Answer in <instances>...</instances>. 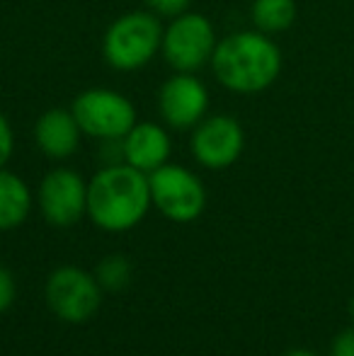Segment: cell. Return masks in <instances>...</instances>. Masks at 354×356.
Instances as JSON below:
<instances>
[{
  "mask_svg": "<svg viewBox=\"0 0 354 356\" xmlns=\"http://www.w3.org/2000/svg\"><path fill=\"white\" fill-rule=\"evenodd\" d=\"M32 211V192L15 172L0 168V230H13Z\"/></svg>",
  "mask_w": 354,
  "mask_h": 356,
  "instance_id": "cell-13",
  "label": "cell"
},
{
  "mask_svg": "<svg viewBox=\"0 0 354 356\" xmlns=\"http://www.w3.org/2000/svg\"><path fill=\"white\" fill-rule=\"evenodd\" d=\"M296 0H252L250 17L255 29L265 34L287 32L296 22Z\"/></svg>",
  "mask_w": 354,
  "mask_h": 356,
  "instance_id": "cell-14",
  "label": "cell"
},
{
  "mask_svg": "<svg viewBox=\"0 0 354 356\" xmlns=\"http://www.w3.org/2000/svg\"><path fill=\"white\" fill-rule=\"evenodd\" d=\"M15 296H17V286H15V279L8 269H0V313L13 305Z\"/></svg>",
  "mask_w": 354,
  "mask_h": 356,
  "instance_id": "cell-18",
  "label": "cell"
},
{
  "mask_svg": "<svg viewBox=\"0 0 354 356\" xmlns=\"http://www.w3.org/2000/svg\"><path fill=\"white\" fill-rule=\"evenodd\" d=\"M172 138L166 127L156 122H136L122 138V163L151 175L170 163Z\"/></svg>",
  "mask_w": 354,
  "mask_h": 356,
  "instance_id": "cell-11",
  "label": "cell"
},
{
  "mask_svg": "<svg viewBox=\"0 0 354 356\" xmlns=\"http://www.w3.org/2000/svg\"><path fill=\"white\" fill-rule=\"evenodd\" d=\"M151 202L166 218L189 223L199 218L207 207V189L192 170L175 163H166L148 175Z\"/></svg>",
  "mask_w": 354,
  "mask_h": 356,
  "instance_id": "cell-6",
  "label": "cell"
},
{
  "mask_svg": "<svg viewBox=\"0 0 354 356\" xmlns=\"http://www.w3.org/2000/svg\"><path fill=\"white\" fill-rule=\"evenodd\" d=\"M39 209L56 228H68L88 213V182L71 168L47 172L39 184Z\"/></svg>",
  "mask_w": 354,
  "mask_h": 356,
  "instance_id": "cell-9",
  "label": "cell"
},
{
  "mask_svg": "<svg viewBox=\"0 0 354 356\" xmlns=\"http://www.w3.org/2000/svg\"><path fill=\"white\" fill-rule=\"evenodd\" d=\"M83 131L71 109H47L34 124V141L39 150L51 160H68L78 150Z\"/></svg>",
  "mask_w": 354,
  "mask_h": 356,
  "instance_id": "cell-12",
  "label": "cell"
},
{
  "mask_svg": "<svg viewBox=\"0 0 354 356\" xmlns=\"http://www.w3.org/2000/svg\"><path fill=\"white\" fill-rule=\"evenodd\" d=\"M47 303L66 323H86L99 308V284L78 267H61L47 282Z\"/></svg>",
  "mask_w": 354,
  "mask_h": 356,
  "instance_id": "cell-8",
  "label": "cell"
},
{
  "mask_svg": "<svg viewBox=\"0 0 354 356\" xmlns=\"http://www.w3.org/2000/svg\"><path fill=\"white\" fill-rule=\"evenodd\" d=\"M131 279V262L124 254H109L97 267V284L99 289L122 291Z\"/></svg>",
  "mask_w": 354,
  "mask_h": 356,
  "instance_id": "cell-15",
  "label": "cell"
},
{
  "mask_svg": "<svg viewBox=\"0 0 354 356\" xmlns=\"http://www.w3.org/2000/svg\"><path fill=\"white\" fill-rule=\"evenodd\" d=\"M163 24L151 10L124 13L104 29L102 58L119 73H134L146 68L161 54Z\"/></svg>",
  "mask_w": 354,
  "mask_h": 356,
  "instance_id": "cell-3",
  "label": "cell"
},
{
  "mask_svg": "<svg viewBox=\"0 0 354 356\" xmlns=\"http://www.w3.org/2000/svg\"><path fill=\"white\" fill-rule=\"evenodd\" d=\"M284 356H316L313 352H306V349H293V352L284 354Z\"/></svg>",
  "mask_w": 354,
  "mask_h": 356,
  "instance_id": "cell-20",
  "label": "cell"
},
{
  "mask_svg": "<svg viewBox=\"0 0 354 356\" xmlns=\"http://www.w3.org/2000/svg\"><path fill=\"white\" fill-rule=\"evenodd\" d=\"M211 73L236 95L265 92L282 73V51L260 29H241L218 39L211 56Z\"/></svg>",
  "mask_w": 354,
  "mask_h": 356,
  "instance_id": "cell-1",
  "label": "cell"
},
{
  "mask_svg": "<svg viewBox=\"0 0 354 356\" xmlns=\"http://www.w3.org/2000/svg\"><path fill=\"white\" fill-rule=\"evenodd\" d=\"M350 315H352V320H354V298H352V303H350Z\"/></svg>",
  "mask_w": 354,
  "mask_h": 356,
  "instance_id": "cell-21",
  "label": "cell"
},
{
  "mask_svg": "<svg viewBox=\"0 0 354 356\" xmlns=\"http://www.w3.org/2000/svg\"><path fill=\"white\" fill-rule=\"evenodd\" d=\"M148 175L127 163H109L88 182V216L107 233H124L151 209Z\"/></svg>",
  "mask_w": 354,
  "mask_h": 356,
  "instance_id": "cell-2",
  "label": "cell"
},
{
  "mask_svg": "<svg viewBox=\"0 0 354 356\" xmlns=\"http://www.w3.org/2000/svg\"><path fill=\"white\" fill-rule=\"evenodd\" d=\"M71 112L83 136L99 141H122L138 122L136 107L124 92L112 88H88L76 95Z\"/></svg>",
  "mask_w": 354,
  "mask_h": 356,
  "instance_id": "cell-5",
  "label": "cell"
},
{
  "mask_svg": "<svg viewBox=\"0 0 354 356\" xmlns=\"http://www.w3.org/2000/svg\"><path fill=\"white\" fill-rule=\"evenodd\" d=\"M13 150H15L13 127H10V119L0 112V168L8 165V160L13 158Z\"/></svg>",
  "mask_w": 354,
  "mask_h": 356,
  "instance_id": "cell-17",
  "label": "cell"
},
{
  "mask_svg": "<svg viewBox=\"0 0 354 356\" xmlns=\"http://www.w3.org/2000/svg\"><path fill=\"white\" fill-rule=\"evenodd\" d=\"M332 356H354V330H347L332 344Z\"/></svg>",
  "mask_w": 354,
  "mask_h": 356,
  "instance_id": "cell-19",
  "label": "cell"
},
{
  "mask_svg": "<svg viewBox=\"0 0 354 356\" xmlns=\"http://www.w3.org/2000/svg\"><path fill=\"white\" fill-rule=\"evenodd\" d=\"M158 114L166 127L189 131L209 114V90L194 73H175L158 90Z\"/></svg>",
  "mask_w": 354,
  "mask_h": 356,
  "instance_id": "cell-10",
  "label": "cell"
},
{
  "mask_svg": "<svg viewBox=\"0 0 354 356\" xmlns=\"http://www.w3.org/2000/svg\"><path fill=\"white\" fill-rule=\"evenodd\" d=\"M216 44L218 37L211 19L184 10L163 27L161 56L175 73H197L211 63Z\"/></svg>",
  "mask_w": 354,
  "mask_h": 356,
  "instance_id": "cell-4",
  "label": "cell"
},
{
  "mask_svg": "<svg viewBox=\"0 0 354 356\" xmlns=\"http://www.w3.org/2000/svg\"><path fill=\"white\" fill-rule=\"evenodd\" d=\"M189 3L192 0H143L146 10L156 13L158 17H177L179 13L189 10Z\"/></svg>",
  "mask_w": 354,
  "mask_h": 356,
  "instance_id": "cell-16",
  "label": "cell"
},
{
  "mask_svg": "<svg viewBox=\"0 0 354 356\" xmlns=\"http://www.w3.org/2000/svg\"><path fill=\"white\" fill-rule=\"evenodd\" d=\"M189 148H192L194 160L204 168H231L246 148V131L236 117H228V114H211L209 117L207 114L192 129Z\"/></svg>",
  "mask_w": 354,
  "mask_h": 356,
  "instance_id": "cell-7",
  "label": "cell"
}]
</instances>
